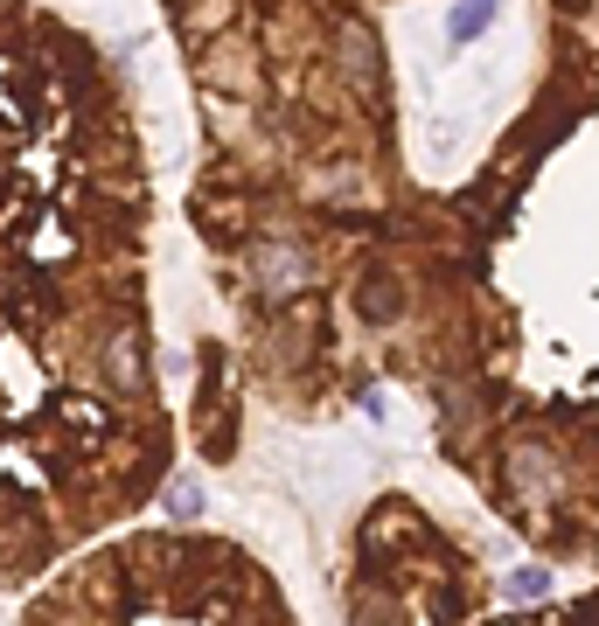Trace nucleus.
Returning <instances> with one entry per match:
<instances>
[{"mask_svg":"<svg viewBox=\"0 0 599 626\" xmlns=\"http://www.w3.org/2000/svg\"><path fill=\"white\" fill-rule=\"evenodd\" d=\"M307 272H315V265H307V251H300V244H251V285H258L266 300L300 293Z\"/></svg>","mask_w":599,"mask_h":626,"instance_id":"nucleus-1","label":"nucleus"},{"mask_svg":"<svg viewBox=\"0 0 599 626\" xmlns=\"http://www.w3.org/2000/svg\"><path fill=\"white\" fill-rule=\"evenodd\" d=\"M335 57H342V77L356 91H377L383 84V57H377V36L362 29V21H342L335 29Z\"/></svg>","mask_w":599,"mask_h":626,"instance_id":"nucleus-2","label":"nucleus"},{"mask_svg":"<svg viewBox=\"0 0 599 626\" xmlns=\"http://www.w3.org/2000/svg\"><path fill=\"white\" fill-rule=\"evenodd\" d=\"M140 376H147V370H140V334H133V327H119L112 342H106V383L119 390V397H133Z\"/></svg>","mask_w":599,"mask_h":626,"instance_id":"nucleus-3","label":"nucleus"},{"mask_svg":"<svg viewBox=\"0 0 599 626\" xmlns=\"http://www.w3.org/2000/svg\"><path fill=\"white\" fill-rule=\"evenodd\" d=\"M495 8H502V0H460V8L447 14V42H453V49L481 42V36H488V21H495Z\"/></svg>","mask_w":599,"mask_h":626,"instance_id":"nucleus-4","label":"nucleus"},{"mask_svg":"<svg viewBox=\"0 0 599 626\" xmlns=\"http://www.w3.org/2000/svg\"><path fill=\"white\" fill-rule=\"evenodd\" d=\"M161 508H168L174 522H196V515H202V481H196V474H174L168 494H161Z\"/></svg>","mask_w":599,"mask_h":626,"instance_id":"nucleus-5","label":"nucleus"},{"mask_svg":"<svg viewBox=\"0 0 599 626\" xmlns=\"http://www.w3.org/2000/svg\"><path fill=\"white\" fill-rule=\"evenodd\" d=\"M362 313H370V321H390V313H398V293H390V279H370V285H362Z\"/></svg>","mask_w":599,"mask_h":626,"instance_id":"nucleus-6","label":"nucleus"},{"mask_svg":"<svg viewBox=\"0 0 599 626\" xmlns=\"http://www.w3.org/2000/svg\"><path fill=\"white\" fill-rule=\"evenodd\" d=\"M543 592H551V571H543V564H530V571L509 578V598H543Z\"/></svg>","mask_w":599,"mask_h":626,"instance_id":"nucleus-7","label":"nucleus"}]
</instances>
